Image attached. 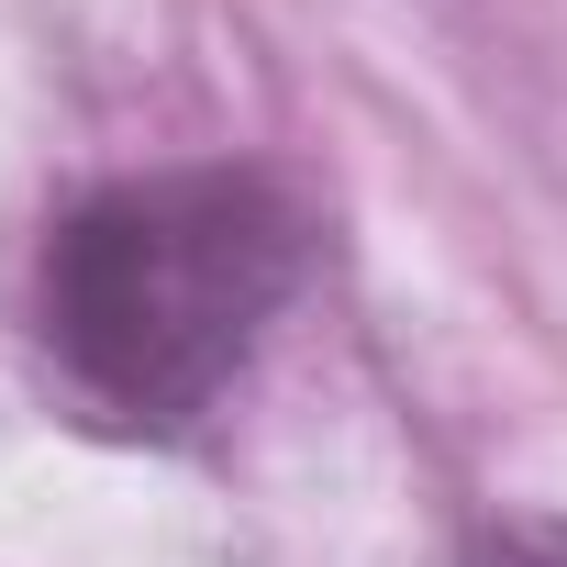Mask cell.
Listing matches in <instances>:
<instances>
[{"label":"cell","instance_id":"1","mask_svg":"<svg viewBox=\"0 0 567 567\" xmlns=\"http://www.w3.org/2000/svg\"><path fill=\"white\" fill-rule=\"evenodd\" d=\"M312 267L301 200L256 167H167L112 178L56 212L34 267V334L90 423L189 434L223 412L267 323Z\"/></svg>","mask_w":567,"mask_h":567},{"label":"cell","instance_id":"2","mask_svg":"<svg viewBox=\"0 0 567 567\" xmlns=\"http://www.w3.org/2000/svg\"><path fill=\"white\" fill-rule=\"evenodd\" d=\"M478 567H567V523H512L478 545Z\"/></svg>","mask_w":567,"mask_h":567}]
</instances>
